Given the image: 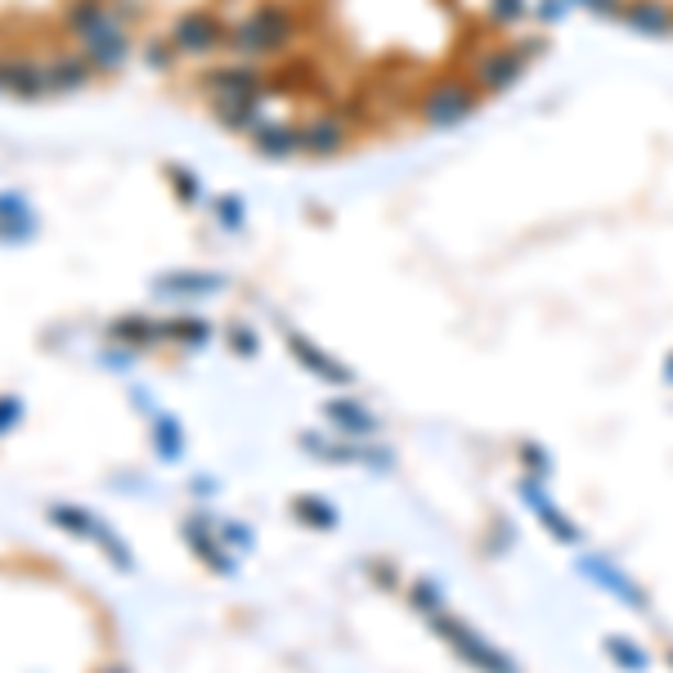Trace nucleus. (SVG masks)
I'll return each mask as SVG.
<instances>
[{"label": "nucleus", "instance_id": "nucleus-1", "mask_svg": "<svg viewBox=\"0 0 673 673\" xmlns=\"http://www.w3.org/2000/svg\"><path fill=\"white\" fill-rule=\"evenodd\" d=\"M293 36H297V19H293L288 5H261L239 27H230V45H234L239 59H243V54H247V59L278 54V49L293 45Z\"/></svg>", "mask_w": 673, "mask_h": 673}, {"label": "nucleus", "instance_id": "nucleus-2", "mask_svg": "<svg viewBox=\"0 0 673 673\" xmlns=\"http://www.w3.org/2000/svg\"><path fill=\"white\" fill-rule=\"evenodd\" d=\"M534 54H539V41H512V45L481 49L476 64H472L476 95H503V90H512L526 77V68H530Z\"/></svg>", "mask_w": 673, "mask_h": 673}, {"label": "nucleus", "instance_id": "nucleus-3", "mask_svg": "<svg viewBox=\"0 0 673 673\" xmlns=\"http://www.w3.org/2000/svg\"><path fill=\"white\" fill-rule=\"evenodd\" d=\"M431 629L459 651V660H467V664L481 669V673H521V664H517L508 651H498L494 642H485L467 620H454L449 610L431 615Z\"/></svg>", "mask_w": 673, "mask_h": 673}, {"label": "nucleus", "instance_id": "nucleus-4", "mask_svg": "<svg viewBox=\"0 0 673 673\" xmlns=\"http://www.w3.org/2000/svg\"><path fill=\"white\" fill-rule=\"evenodd\" d=\"M476 108H481V95L472 81H431L418 99V112L431 131H454V126L472 122Z\"/></svg>", "mask_w": 673, "mask_h": 673}, {"label": "nucleus", "instance_id": "nucleus-5", "mask_svg": "<svg viewBox=\"0 0 673 673\" xmlns=\"http://www.w3.org/2000/svg\"><path fill=\"white\" fill-rule=\"evenodd\" d=\"M172 41H176V49H185V54H211V49H220L224 41H230V27H224L211 10H194V14H185V19L172 27Z\"/></svg>", "mask_w": 673, "mask_h": 673}, {"label": "nucleus", "instance_id": "nucleus-6", "mask_svg": "<svg viewBox=\"0 0 673 673\" xmlns=\"http://www.w3.org/2000/svg\"><path fill=\"white\" fill-rule=\"evenodd\" d=\"M521 498H526L530 508H534L539 526H543V530H548L556 543H580V526L561 517V508H556V503L543 494V481H539V476H526V481H521Z\"/></svg>", "mask_w": 673, "mask_h": 673}, {"label": "nucleus", "instance_id": "nucleus-7", "mask_svg": "<svg viewBox=\"0 0 673 673\" xmlns=\"http://www.w3.org/2000/svg\"><path fill=\"white\" fill-rule=\"evenodd\" d=\"M346 144H351V126L336 118V112H323V118L301 126V153H310V157H336Z\"/></svg>", "mask_w": 673, "mask_h": 673}, {"label": "nucleus", "instance_id": "nucleus-8", "mask_svg": "<svg viewBox=\"0 0 673 673\" xmlns=\"http://www.w3.org/2000/svg\"><path fill=\"white\" fill-rule=\"evenodd\" d=\"M202 86L211 90L216 103H230V99H261V77H256V68H247V64L211 68Z\"/></svg>", "mask_w": 673, "mask_h": 673}, {"label": "nucleus", "instance_id": "nucleus-9", "mask_svg": "<svg viewBox=\"0 0 673 673\" xmlns=\"http://www.w3.org/2000/svg\"><path fill=\"white\" fill-rule=\"evenodd\" d=\"M580 571H584L588 580H597V584H602L610 597H620L625 606H633V610H642V606H647V593H642V588H638V584H633L625 571H615L606 556H593V552H588V556H580Z\"/></svg>", "mask_w": 673, "mask_h": 673}, {"label": "nucleus", "instance_id": "nucleus-10", "mask_svg": "<svg viewBox=\"0 0 673 673\" xmlns=\"http://www.w3.org/2000/svg\"><path fill=\"white\" fill-rule=\"evenodd\" d=\"M625 27H633L638 36H673V5H664V0H625V14H620Z\"/></svg>", "mask_w": 673, "mask_h": 673}, {"label": "nucleus", "instance_id": "nucleus-11", "mask_svg": "<svg viewBox=\"0 0 673 673\" xmlns=\"http://www.w3.org/2000/svg\"><path fill=\"white\" fill-rule=\"evenodd\" d=\"M288 351L297 355V364H306L315 377H323V382H332V386H351V382H355V373H351L346 364H336L332 355H323L319 346H310L306 336H297V332L288 336Z\"/></svg>", "mask_w": 673, "mask_h": 673}, {"label": "nucleus", "instance_id": "nucleus-12", "mask_svg": "<svg viewBox=\"0 0 673 673\" xmlns=\"http://www.w3.org/2000/svg\"><path fill=\"white\" fill-rule=\"evenodd\" d=\"M185 539L194 543V552H198L202 561H211V571H216V575H234V571H239V561H234V556H224V543L211 539V521H207V517L185 521Z\"/></svg>", "mask_w": 673, "mask_h": 673}, {"label": "nucleus", "instance_id": "nucleus-13", "mask_svg": "<svg viewBox=\"0 0 673 673\" xmlns=\"http://www.w3.org/2000/svg\"><path fill=\"white\" fill-rule=\"evenodd\" d=\"M252 140H256V148L265 153V157H293V153H301V126H284V122H265V126H256L252 131Z\"/></svg>", "mask_w": 673, "mask_h": 673}, {"label": "nucleus", "instance_id": "nucleus-14", "mask_svg": "<svg viewBox=\"0 0 673 673\" xmlns=\"http://www.w3.org/2000/svg\"><path fill=\"white\" fill-rule=\"evenodd\" d=\"M323 409H328V418H332L336 427L351 431V435H373V431H377V418H373L364 405H355V400H328Z\"/></svg>", "mask_w": 673, "mask_h": 673}, {"label": "nucleus", "instance_id": "nucleus-15", "mask_svg": "<svg viewBox=\"0 0 673 673\" xmlns=\"http://www.w3.org/2000/svg\"><path fill=\"white\" fill-rule=\"evenodd\" d=\"M530 19V0H485V23L498 32H512Z\"/></svg>", "mask_w": 673, "mask_h": 673}, {"label": "nucleus", "instance_id": "nucleus-16", "mask_svg": "<svg viewBox=\"0 0 673 673\" xmlns=\"http://www.w3.org/2000/svg\"><path fill=\"white\" fill-rule=\"evenodd\" d=\"M293 512H297V521H301V526H315V530H336V508H332V503H323V498L301 494V498H293Z\"/></svg>", "mask_w": 673, "mask_h": 673}, {"label": "nucleus", "instance_id": "nucleus-17", "mask_svg": "<svg viewBox=\"0 0 673 673\" xmlns=\"http://www.w3.org/2000/svg\"><path fill=\"white\" fill-rule=\"evenodd\" d=\"M112 336H118V342H153V336H166V328L162 323H148V319H118V323H112L108 328Z\"/></svg>", "mask_w": 673, "mask_h": 673}, {"label": "nucleus", "instance_id": "nucleus-18", "mask_svg": "<svg viewBox=\"0 0 673 673\" xmlns=\"http://www.w3.org/2000/svg\"><path fill=\"white\" fill-rule=\"evenodd\" d=\"M49 521L59 526V530H73V534H95V517L73 508V503H54L49 508Z\"/></svg>", "mask_w": 673, "mask_h": 673}, {"label": "nucleus", "instance_id": "nucleus-19", "mask_svg": "<svg viewBox=\"0 0 673 673\" xmlns=\"http://www.w3.org/2000/svg\"><path fill=\"white\" fill-rule=\"evenodd\" d=\"M409 602H413V610H422L427 620L431 615H440L444 610V593H440V584L435 580H418L413 588H409Z\"/></svg>", "mask_w": 673, "mask_h": 673}, {"label": "nucleus", "instance_id": "nucleus-20", "mask_svg": "<svg viewBox=\"0 0 673 673\" xmlns=\"http://www.w3.org/2000/svg\"><path fill=\"white\" fill-rule=\"evenodd\" d=\"M606 651L615 655V664L629 669V673H642V669H647V651H642V647H633L629 638H606Z\"/></svg>", "mask_w": 673, "mask_h": 673}, {"label": "nucleus", "instance_id": "nucleus-21", "mask_svg": "<svg viewBox=\"0 0 673 673\" xmlns=\"http://www.w3.org/2000/svg\"><path fill=\"white\" fill-rule=\"evenodd\" d=\"M166 328V336H180V342H207L211 336V323L207 319H172V323H162Z\"/></svg>", "mask_w": 673, "mask_h": 673}, {"label": "nucleus", "instance_id": "nucleus-22", "mask_svg": "<svg viewBox=\"0 0 673 673\" xmlns=\"http://www.w3.org/2000/svg\"><path fill=\"white\" fill-rule=\"evenodd\" d=\"M162 288H176V293H216L220 278L216 274H176V278H162Z\"/></svg>", "mask_w": 673, "mask_h": 673}, {"label": "nucleus", "instance_id": "nucleus-23", "mask_svg": "<svg viewBox=\"0 0 673 673\" xmlns=\"http://www.w3.org/2000/svg\"><path fill=\"white\" fill-rule=\"evenodd\" d=\"M157 454H162V459H172V463L185 454L180 427H176V422H166V418H157Z\"/></svg>", "mask_w": 673, "mask_h": 673}, {"label": "nucleus", "instance_id": "nucleus-24", "mask_svg": "<svg viewBox=\"0 0 673 673\" xmlns=\"http://www.w3.org/2000/svg\"><path fill=\"white\" fill-rule=\"evenodd\" d=\"M90 539H99L103 548H108V556H112V566H118V571H131V556H126V543L118 539V534H112L103 521H95V534Z\"/></svg>", "mask_w": 673, "mask_h": 673}, {"label": "nucleus", "instance_id": "nucleus-25", "mask_svg": "<svg viewBox=\"0 0 673 673\" xmlns=\"http://www.w3.org/2000/svg\"><path fill=\"white\" fill-rule=\"evenodd\" d=\"M521 463H526V467H530V476H539V481L552 472V459L543 454L539 444H526V449H521Z\"/></svg>", "mask_w": 673, "mask_h": 673}, {"label": "nucleus", "instance_id": "nucleus-26", "mask_svg": "<svg viewBox=\"0 0 673 673\" xmlns=\"http://www.w3.org/2000/svg\"><path fill=\"white\" fill-rule=\"evenodd\" d=\"M566 14H571L566 0H539V10H534V19H539V23H561Z\"/></svg>", "mask_w": 673, "mask_h": 673}, {"label": "nucleus", "instance_id": "nucleus-27", "mask_svg": "<svg viewBox=\"0 0 673 673\" xmlns=\"http://www.w3.org/2000/svg\"><path fill=\"white\" fill-rule=\"evenodd\" d=\"M54 81H68V86H81V81H86V64H77V59L59 64V68H54Z\"/></svg>", "mask_w": 673, "mask_h": 673}, {"label": "nucleus", "instance_id": "nucleus-28", "mask_svg": "<svg viewBox=\"0 0 673 673\" xmlns=\"http://www.w3.org/2000/svg\"><path fill=\"white\" fill-rule=\"evenodd\" d=\"M584 10H593L597 19H620L625 14V0H588Z\"/></svg>", "mask_w": 673, "mask_h": 673}, {"label": "nucleus", "instance_id": "nucleus-29", "mask_svg": "<svg viewBox=\"0 0 673 673\" xmlns=\"http://www.w3.org/2000/svg\"><path fill=\"white\" fill-rule=\"evenodd\" d=\"M19 413H23V405H19L14 396H0V431L14 427V422H19Z\"/></svg>", "mask_w": 673, "mask_h": 673}, {"label": "nucleus", "instance_id": "nucleus-30", "mask_svg": "<svg viewBox=\"0 0 673 673\" xmlns=\"http://www.w3.org/2000/svg\"><path fill=\"white\" fill-rule=\"evenodd\" d=\"M368 575L377 584H396V566H390V561H368Z\"/></svg>", "mask_w": 673, "mask_h": 673}, {"label": "nucleus", "instance_id": "nucleus-31", "mask_svg": "<svg viewBox=\"0 0 673 673\" xmlns=\"http://www.w3.org/2000/svg\"><path fill=\"white\" fill-rule=\"evenodd\" d=\"M234 351L239 355H256V336L247 328H234Z\"/></svg>", "mask_w": 673, "mask_h": 673}, {"label": "nucleus", "instance_id": "nucleus-32", "mask_svg": "<svg viewBox=\"0 0 673 673\" xmlns=\"http://www.w3.org/2000/svg\"><path fill=\"white\" fill-rule=\"evenodd\" d=\"M220 534H224V543H243V548H252V530H243V526H224Z\"/></svg>", "mask_w": 673, "mask_h": 673}, {"label": "nucleus", "instance_id": "nucleus-33", "mask_svg": "<svg viewBox=\"0 0 673 673\" xmlns=\"http://www.w3.org/2000/svg\"><path fill=\"white\" fill-rule=\"evenodd\" d=\"M172 176H176V185H180V189H185V198H189V202H194V198H198V180H194V176H189V172H180V166H176V172H172Z\"/></svg>", "mask_w": 673, "mask_h": 673}, {"label": "nucleus", "instance_id": "nucleus-34", "mask_svg": "<svg viewBox=\"0 0 673 673\" xmlns=\"http://www.w3.org/2000/svg\"><path fill=\"white\" fill-rule=\"evenodd\" d=\"M220 220H224V224H239V220H243V211H239L234 198H224V202H220Z\"/></svg>", "mask_w": 673, "mask_h": 673}, {"label": "nucleus", "instance_id": "nucleus-35", "mask_svg": "<svg viewBox=\"0 0 673 673\" xmlns=\"http://www.w3.org/2000/svg\"><path fill=\"white\" fill-rule=\"evenodd\" d=\"M211 489H216V485H211L207 476H198V481H194V494H211Z\"/></svg>", "mask_w": 673, "mask_h": 673}, {"label": "nucleus", "instance_id": "nucleus-36", "mask_svg": "<svg viewBox=\"0 0 673 673\" xmlns=\"http://www.w3.org/2000/svg\"><path fill=\"white\" fill-rule=\"evenodd\" d=\"M664 377H669V382H673V355H669V364H664Z\"/></svg>", "mask_w": 673, "mask_h": 673}, {"label": "nucleus", "instance_id": "nucleus-37", "mask_svg": "<svg viewBox=\"0 0 673 673\" xmlns=\"http://www.w3.org/2000/svg\"><path fill=\"white\" fill-rule=\"evenodd\" d=\"M566 5H588V0H566Z\"/></svg>", "mask_w": 673, "mask_h": 673}, {"label": "nucleus", "instance_id": "nucleus-38", "mask_svg": "<svg viewBox=\"0 0 673 673\" xmlns=\"http://www.w3.org/2000/svg\"><path fill=\"white\" fill-rule=\"evenodd\" d=\"M103 673H126V669H103Z\"/></svg>", "mask_w": 673, "mask_h": 673}, {"label": "nucleus", "instance_id": "nucleus-39", "mask_svg": "<svg viewBox=\"0 0 673 673\" xmlns=\"http://www.w3.org/2000/svg\"><path fill=\"white\" fill-rule=\"evenodd\" d=\"M669 669H673V651H669Z\"/></svg>", "mask_w": 673, "mask_h": 673}]
</instances>
